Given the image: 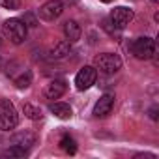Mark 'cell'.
<instances>
[{
    "label": "cell",
    "instance_id": "cell-14",
    "mask_svg": "<svg viewBox=\"0 0 159 159\" xmlns=\"http://www.w3.org/2000/svg\"><path fill=\"white\" fill-rule=\"evenodd\" d=\"M13 83H15V86H17L19 90L28 88V86L32 84V71H30V69H26V67H23V69H21V73H19L17 77H13Z\"/></svg>",
    "mask_w": 159,
    "mask_h": 159
},
{
    "label": "cell",
    "instance_id": "cell-2",
    "mask_svg": "<svg viewBox=\"0 0 159 159\" xmlns=\"http://www.w3.org/2000/svg\"><path fill=\"white\" fill-rule=\"evenodd\" d=\"M94 67L99 69L105 75H112L116 71H120L122 67V58L114 52H101L94 58Z\"/></svg>",
    "mask_w": 159,
    "mask_h": 159
},
{
    "label": "cell",
    "instance_id": "cell-1",
    "mask_svg": "<svg viewBox=\"0 0 159 159\" xmlns=\"http://www.w3.org/2000/svg\"><path fill=\"white\" fill-rule=\"evenodd\" d=\"M19 124V114L10 99H0V131H11Z\"/></svg>",
    "mask_w": 159,
    "mask_h": 159
},
{
    "label": "cell",
    "instance_id": "cell-19",
    "mask_svg": "<svg viewBox=\"0 0 159 159\" xmlns=\"http://www.w3.org/2000/svg\"><path fill=\"white\" fill-rule=\"evenodd\" d=\"M0 6L4 10H19L21 8V0H0Z\"/></svg>",
    "mask_w": 159,
    "mask_h": 159
},
{
    "label": "cell",
    "instance_id": "cell-18",
    "mask_svg": "<svg viewBox=\"0 0 159 159\" xmlns=\"http://www.w3.org/2000/svg\"><path fill=\"white\" fill-rule=\"evenodd\" d=\"M101 28L109 34V36H112V38H116V36H120V28H116L114 25H112V21L107 17V19H103L101 21Z\"/></svg>",
    "mask_w": 159,
    "mask_h": 159
},
{
    "label": "cell",
    "instance_id": "cell-11",
    "mask_svg": "<svg viewBox=\"0 0 159 159\" xmlns=\"http://www.w3.org/2000/svg\"><path fill=\"white\" fill-rule=\"evenodd\" d=\"M36 140H38L36 133H32V131H28V129H25V131H17V133L11 137V144H19V146H23V148H30V146H34Z\"/></svg>",
    "mask_w": 159,
    "mask_h": 159
},
{
    "label": "cell",
    "instance_id": "cell-9",
    "mask_svg": "<svg viewBox=\"0 0 159 159\" xmlns=\"http://www.w3.org/2000/svg\"><path fill=\"white\" fill-rule=\"evenodd\" d=\"M66 92H67V83L62 81V79H54V81H51L45 86V90H43L47 99H60Z\"/></svg>",
    "mask_w": 159,
    "mask_h": 159
},
{
    "label": "cell",
    "instance_id": "cell-8",
    "mask_svg": "<svg viewBox=\"0 0 159 159\" xmlns=\"http://www.w3.org/2000/svg\"><path fill=\"white\" fill-rule=\"evenodd\" d=\"M114 94L112 92H105L99 99H98V103H96V107H94V116L96 118H105V116H109L111 114V111H112V107H114Z\"/></svg>",
    "mask_w": 159,
    "mask_h": 159
},
{
    "label": "cell",
    "instance_id": "cell-5",
    "mask_svg": "<svg viewBox=\"0 0 159 159\" xmlns=\"http://www.w3.org/2000/svg\"><path fill=\"white\" fill-rule=\"evenodd\" d=\"M96 79H98V69L94 66H84L79 69L77 77H75V86L77 90H88L90 86L96 84Z\"/></svg>",
    "mask_w": 159,
    "mask_h": 159
},
{
    "label": "cell",
    "instance_id": "cell-16",
    "mask_svg": "<svg viewBox=\"0 0 159 159\" xmlns=\"http://www.w3.org/2000/svg\"><path fill=\"white\" fill-rule=\"evenodd\" d=\"M23 112H25V116L30 118V120H39V118H41V109L36 107V105H32V103H25V105H23Z\"/></svg>",
    "mask_w": 159,
    "mask_h": 159
},
{
    "label": "cell",
    "instance_id": "cell-23",
    "mask_svg": "<svg viewBox=\"0 0 159 159\" xmlns=\"http://www.w3.org/2000/svg\"><path fill=\"white\" fill-rule=\"evenodd\" d=\"M101 2H105V4H109V2H112V0H101Z\"/></svg>",
    "mask_w": 159,
    "mask_h": 159
},
{
    "label": "cell",
    "instance_id": "cell-6",
    "mask_svg": "<svg viewBox=\"0 0 159 159\" xmlns=\"http://www.w3.org/2000/svg\"><path fill=\"white\" fill-rule=\"evenodd\" d=\"M62 13H64V2H62V0H49V2H45V4L38 10L39 19L49 21V23L54 21V19H58Z\"/></svg>",
    "mask_w": 159,
    "mask_h": 159
},
{
    "label": "cell",
    "instance_id": "cell-22",
    "mask_svg": "<svg viewBox=\"0 0 159 159\" xmlns=\"http://www.w3.org/2000/svg\"><path fill=\"white\" fill-rule=\"evenodd\" d=\"M66 2H69V4H77V0H66Z\"/></svg>",
    "mask_w": 159,
    "mask_h": 159
},
{
    "label": "cell",
    "instance_id": "cell-4",
    "mask_svg": "<svg viewBox=\"0 0 159 159\" xmlns=\"http://www.w3.org/2000/svg\"><path fill=\"white\" fill-rule=\"evenodd\" d=\"M131 52L139 60H152L155 56V41L152 38H137L131 43Z\"/></svg>",
    "mask_w": 159,
    "mask_h": 159
},
{
    "label": "cell",
    "instance_id": "cell-21",
    "mask_svg": "<svg viewBox=\"0 0 159 159\" xmlns=\"http://www.w3.org/2000/svg\"><path fill=\"white\" fill-rule=\"evenodd\" d=\"M157 112H159V109H157V107H152V109H150V118H152V120H157V118H159Z\"/></svg>",
    "mask_w": 159,
    "mask_h": 159
},
{
    "label": "cell",
    "instance_id": "cell-20",
    "mask_svg": "<svg viewBox=\"0 0 159 159\" xmlns=\"http://www.w3.org/2000/svg\"><path fill=\"white\" fill-rule=\"evenodd\" d=\"M23 23H25L26 26H32V28H34V26H38V21H36V17H34L32 13H26V15H25V19H23Z\"/></svg>",
    "mask_w": 159,
    "mask_h": 159
},
{
    "label": "cell",
    "instance_id": "cell-10",
    "mask_svg": "<svg viewBox=\"0 0 159 159\" xmlns=\"http://www.w3.org/2000/svg\"><path fill=\"white\" fill-rule=\"evenodd\" d=\"M62 32H64V36H66V39H67L69 43L79 41V39H81V36H83L81 25H79L77 21H73V19H69V21H66V23L62 25Z\"/></svg>",
    "mask_w": 159,
    "mask_h": 159
},
{
    "label": "cell",
    "instance_id": "cell-7",
    "mask_svg": "<svg viewBox=\"0 0 159 159\" xmlns=\"http://www.w3.org/2000/svg\"><path fill=\"white\" fill-rule=\"evenodd\" d=\"M133 17H135V11H133L131 8H125V6L114 8V10L111 11V15H109V19L112 21V25H114L116 28H120V30H124V28L133 21Z\"/></svg>",
    "mask_w": 159,
    "mask_h": 159
},
{
    "label": "cell",
    "instance_id": "cell-12",
    "mask_svg": "<svg viewBox=\"0 0 159 159\" xmlns=\"http://www.w3.org/2000/svg\"><path fill=\"white\" fill-rule=\"evenodd\" d=\"M71 52V43L67 41V39H62V41H58L51 51H49V56L51 58H64V56H67Z\"/></svg>",
    "mask_w": 159,
    "mask_h": 159
},
{
    "label": "cell",
    "instance_id": "cell-25",
    "mask_svg": "<svg viewBox=\"0 0 159 159\" xmlns=\"http://www.w3.org/2000/svg\"><path fill=\"white\" fill-rule=\"evenodd\" d=\"M0 45H2V39H0Z\"/></svg>",
    "mask_w": 159,
    "mask_h": 159
},
{
    "label": "cell",
    "instance_id": "cell-13",
    "mask_svg": "<svg viewBox=\"0 0 159 159\" xmlns=\"http://www.w3.org/2000/svg\"><path fill=\"white\" fill-rule=\"evenodd\" d=\"M49 109H51V112H52L56 118H60V120H69V118L73 116V111H71V107H69L67 103H52Z\"/></svg>",
    "mask_w": 159,
    "mask_h": 159
},
{
    "label": "cell",
    "instance_id": "cell-15",
    "mask_svg": "<svg viewBox=\"0 0 159 159\" xmlns=\"http://www.w3.org/2000/svg\"><path fill=\"white\" fill-rule=\"evenodd\" d=\"M28 155V148H23L19 144H11L8 150H4L2 153H0V157H26Z\"/></svg>",
    "mask_w": 159,
    "mask_h": 159
},
{
    "label": "cell",
    "instance_id": "cell-17",
    "mask_svg": "<svg viewBox=\"0 0 159 159\" xmlns=\"http://www.w3.org/2000/svg\"><path fill=\"white\" fill-rule=\"evenodd\" d=\"M60 148H62L64 152H67V153H75V152H77V142H75L73 137L64 135V137L60 139Z\"/></svg>",
    "mask_w": 159,
    "mask_h": 159
},
{
    "label": "cell",
    "instance_id": "cell-3",
    "mask_svg": "<svg viewBox=\"0 0 159 159\" xmlns=\"http://www.w3.org/2000/svg\"><path fill=\"white\" fill-rule=\"evenodd\" d=\"M4 34L10 38V41L13 45H21L26 39L28 26L23 23V19H8L4 23Z\"/></svg>",
    "mask_w": 159,
    "mask_h": 159
},
{
    "label": "cell",
    "instance_id": "cell-24",
    "mask_svg": "<svg viewBox=\"0 0 159 159\" xmlns=\"http://www.w3.org/2000/svg\"><path fill=\"white\" fill-rule=\"evenodd\" d=\"M150 2H153V4H157V2H159V0H150Z\"/></svg>",
    "mask_w": 159,
    "mask_h": 159
}]
</instances>
